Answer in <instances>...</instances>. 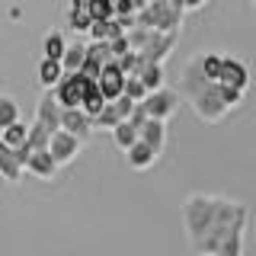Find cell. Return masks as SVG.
<instances>
[{"label": "cell", "instance_id": "6da1fadb", "mask_svg": "<svg viewBox=\"0 0 256 256\" xmlns=\"http://www.w3.org/2000/svg\"><path fill=\"white\" fill-rule=\"evenodd\" d=\"M246 221H250L246 205L234 198L208 196V192H192L182 198V228L189 246L198 256H214L237 228H246Z\"/></svg>", "mask_w": 256, "mask_h": 256}, {"label": "cell", "instance_id": "7a4b0ae2", "mask_svg": "<svg viewBox=\"0 0 256 256\" xmlns=\"http://www.w3.org/2000/svg\"><path fill=\"white\" fill-rule=\"evenodd\" d=\"M180 96H186L192 102V109H196V116L202 118V122H221L224 116H228V106H224L221 100V86L218 84H208L202 77V70H198V61H189L186 68H182V77H180Z\"/></svg>", "mask_w": 256, "mask_h": 256}, {"label": "cell", "instance_id": "3957f363", "mask_svg": "<svg viewBox=\"0 0 256 256\" xmlns=\"http://www.w3.org/2000/svg\"><path fill=\"white\" fill-rule=\"evenodd\" d=\"M182 16H186V0H148L134 16V22L141 29L170 36V32H180Z\"/></svg>", "mask_w": 256, "mask_h": 256}, {"label": "cell", "instance_id": "277c9868", "mask_svg": "<svg viewBox=\"0 0 256 256\" xmlns=\"http://www.w3.org/2000/svg\"><path fill=\"white\" fill-rule=\"evenodd\" d=\"M90 84H93V80H86V77H80V74H64L58 80V86L52 90V96H54V102H58L61 109H80Z\"/></svg>", "mask_w": 256, "mask_h": 256}, {"label": "cell", "instance_id": "5b68a950", "mask_svg": "<svg viewBox=\"0 0 256 256\" xmlns=\"http://www.w3.org/2000/svg\"><path fill=\"white\" fill-rule=\"evenodd\" d=\"M141 106L148 112V118H154V122H170L176 116V109H180V93L170 90V86H160V90L148 93V100H144Z\"/></svg>", "mask_w": 256, "mask_h": 256}, {"label": "cell", "instance_id": "8992f818", "mask_svg": "<svg viewBox=\"0 0 256 256\" xmlns=\"http://www.w3.org/2000/svg\"><path fill=\"white\" fill-rule=\"evenodd\" d=\"M218 84L244 93L246 86H250V68H246V64L240 61V58H228V54H224V61H221V74H218Z\"/></svg>", "mask_w": 256, "mask_h": 256}, {"label": "cell", "instance_id": "52a82bcc", "mask_svg": "<svg viewBox=\"0 0 256 256\" xmlns=\"http://www.w3.org/2000/svg\"><path fill=\"white\" fill-rule=\"evenodd\" d=\"M80 138H74V134H68V132H54L52 134V141H48V154H52V160L58 166H68L70 160H74L80 154Z\"/></svg>", "mask_w": 256, "mask_h": 256}, {"label": "cell", "instance_id": "ba28073f", "mask_svg": "<svg viewBox=\"0 0 256 256\" xmlns=\"http://www.w3.org/2000/svg\"><path fill=\"white\" fill-rule=\"evenodd\" d=\"M96 86H100V93H102V100H106V102H116L118 96L125 93V77H122V70H118L116 61L102 68V74H100V80H96Z\"/></svg>", "mask_w": 256, "mask_h": 256}, {"label": "cell", "instance_id": "9c48e42d", "mask_svg": "<svg viewBox=\"0 0 256 256\" xmlns=\"http://www.w3.org/2000/svg\"><path fill=\"white\" fill-rule=\"evenodd\" d=\"M61 132H68V134H74V138L84 141L86 134L93 132V122L84 109H61Z\"/></svg>", "mask_w": 256, "mask_h": 256}, {"label": "cell", "instance_id": "30bf717a", "mask_svg": "<svg viewBox=\"0 0 256 256\" xmlns=\"http://www.w3.org/2000/svg\"><path fill=\"white\" fill-rule=\"evenodd\" d=\"M36 122L48 128V132H61V106L54 102V96L52 93H45L42 100H38V106H36Z\"/></svg>", "mask_w": 256, "mask_h": 256}, {"label": "cell", "instance_id": "8fae6325", "mask_svg": "<svg viewBox=\"0 0 256 256\" xmlns=\"http://www.w3.org/2000/svg\"><path fill=\"white\" fill-rule=\"evenodd\" d=\"M138 134H141V141L160 157V150H164V144H166V122H154V118H148V125H144Z\"/></svg>", "mask_w": 256, "mask_h": 256}, {"label": "cell", "instance_id": "7c38bea8", "mask_svg": "<svg viewBox=\"0 0 256 256\" xmlns=\"http://www.w3.org/2000/svg\"><path fill=\"white\" fill-rule=\"evenodd\" d=\"M26 170H29L32 176H38V180H54V173H58V164L52 160V154H48V150H38V154L29 157Z\"/></svg>", "mask_w": 256, "mask_h": 256}, {"label": "cell", "instance_id": "4fadbf2b", "mask_svg": "<svg viewBox=\"0 0 256 256\" xmlns=\"http://www.w3.org/2000/svg\"><path fill=\"white\" fill-rule=\"evenodd\" d=\"M22 164L16 160V150H10V148H4L0 144V176H4L6 182H20L22 180Z\"/></svg>", "mask_w": 256, "mask_h": 256}, {"label": "cell", "instance_id": "5bb4252c", "mask_svg": "<svg viewBox=\"0 0 256 256\" xmlns=\"http://www.w3.org/2000/svg\"><path fill=\"white\" fill-rule=\"evenodd\" d=\"M84 61H86V42H68V52H64V58H61L64 74H80Z\"/></svg>", "mask_w": 256, "mask_h": 256}, {"label": "cell", "instance_id": "9a60e30c", "mask_svg": "<svg viewBox=\"0 0 256 256\" xmlns=\"http://www.w3.org/2000/svg\"><path fill=\"white\" fill-rule=\"evenodd\" d=\"M125 154H128V164H132V170H148V166H154V160H157V154H154V150H150L144 141H138L134 148H128Z\"/></svg>", "mask_w": 256, "mask_h": 256}, {"label": "cell", "instance_id": "2e32d148", "mask_svg": "<svg viewBox=\"0 0 256 256\" xmlns=\"http://www.w3.org/2000/svg\"><path fill=\"white\" fill-rule=\"evenodd\" d=\"M26 141H29V125L26 122H16V125H10L4 134H0V144H4V148H10V150L26 148Z\"/></svg>", "mask_w": 256, "mask_h": 256}, {"label": "cell", "instance_id": "e0dca14e", "mask_svg": "<svg viewBox=\"0 0 256 256\" xmlns=\"http://www.w3.org/2000/svg\"><path fill=\"white\" fill-rule=\"evenodd\" d=\"M90 13H86V0H74L68 10V26L74 32H90Z\"/></svg>", "mask_w": 256, "mask_h": 256}, {"label": "cell", "instance_id": "ac0fdd59", "mask_svg": "<svg viewBox=\"0 0 256 256\" xmlns=\"http://www.w3.org/2000/svg\"><path fill=\"white\" fill-rule=\"evenodd\" d=\"M64 52H68V42H64L61 32H48V36L42 38V58H48V61H61Z\"/></svg>", "mask_w": 256, "mask_h": 256}, {"label": "cell", "instance_id": "d6986e66", "mask_svg": "<svg viewBox=\"0 0 256 256\" xmlns=\"http://www.w3.org/2000/svg\"><path fill=\"white\" fill-rule=\"evenodd\" d=\"M221 61H224V54H221V52H205L202 58H198V70H202V77L208 80V84H218Z\"/></svg>", "mask_w": 256, "mask_h": 256}, {"label": "cell", "instance_id": "ffe728a7", "mask_svg": "<svg viewBox=\"0 0 256 256\" xmlns=\"http://www.w3.org/2000/svg\"><path fill=\"white\" fill-rule=\"evenodd\" d=\"M61 77H64L61 61H48V58L38 61V84H42V86H52V90H54Z\"/></svg>", "mask_w": 256, "mask_h": 256}, {"label": "cell", "instance_id": "44dd1931", "mask_svg": "<svg viewBox=\"0 0 256 256\" xmlns=\"http://www.w3.org/2000/svg\"><path fill=\"white\" fill-rule=\"evenodd\" d=\"M112 141H116V148L128 150V148H134V144L141 141V134H138V128H132L128 122H118L116 128H112Z\"/></svg>", "mask_w": 256, "mask_h": 256}, {"label": "cell", "instance_id": "7402d4cb", "mask_svg": "<svg viewBox=\"0 0 256 256\" xmlns=\"http://www.w3.org/2000/svg\"><path fill=\"white\" fill-rule=\"evenodd\" d=\"M16 122H20V102L13 96H0V134Z\"/></svg>", "mask_w": 256, "mask_h": 256}, {"label": "cell", "instance_id": "603a6c76", "mask_svg": "<svg viewBox=\"0 0 256 256\" xmlns=\"http://www.w3.org/2000/svg\"><path fill=\"white\" fill-rule=\"evenodd\" d=\"M138 80L144 84V90L148 93H154L164 86V64H148V68H141L138 70Z\"/></svg>", "mask_w": 256, "mask_h": 256}, {"label": "cell", "instance_id": "cb8c5ba5", "mask_svg": "<svg viewBox=\"0 0 256 256\" xmlns=\"http://www.w3.org/2000/svg\"><path fill=\"white\" fill-rule=\"evenodd\" d=\"M80 109L90 116V122H93L96 116H100L102 109H106V100H102V93H100V86H96V84L86 86V96H84V106H80Z\"/></svg>", "mask_w": 256, "mask_h": 256}, {"label": "cell", "instance_id": "d4e9b609", "mask_svg": "<svg viewBox=\"0 0 256 256\" xmlns=\"http://www.w3.org/2000/svg\"><path fill=\"white\" fill-rule=\"evenodd\" d=\"M48 141H52V132H48V128H42L38 122H32V125H29V141H26V148L32 150V154H38V150H48Z\"/></svg>", "mask_w": 256, "mask_h": 256}, {"label": "cell", "instance_id": "484cf974", "mask_svg": "<svg viewBox=\"0 0 256 256\" xmlns=\"http://www.w3.org/2000/svg\"><path fill=\"white\" fill-rule=\"evenodd\" d=\"M86 13H90L93 22H109V20H116L112 0H86Z\"/></svg>", "mask_w": 256, "mask_h": 256}, {"label": "cell", "instance_id": "4316f807", "mask_svg": "<svg viewBox=\"0 0 256 256\" xmlns=\"http://www.w3.org/2000/svg\"><path fill=\"white\" fill-rule=\"evenodd\" d=\"M244 230H246V228H237L234 234H230V237L218 246V253H214V256H244Z\"/></svg>", "mask_w": 256, "mask_h": 256}, {"label": "cell", "instance_id": "83f0119b", "mask_svg": "<svg viewBox=\"0 0 256 256\" xmlns=\"http://www.w3.org/2000/svg\"><path fill=\"white\" fill-rule=\"evenodd\" d=\"M118 122H122V116H118L116 102H106V109H102L100 116L93 118V132H96V128H109V132H112V128H116Z\"/></svg>", "mask_w": 256, "mask_h": 256}, {"label": "cell", "instance_id": "f1b7e54d", "mask_svg": "<svg viewBox=\"0 0 256 256\" xmlns=\"http://www.w3.org/2000/svg\"><path fill=\"white\" fill-rule=\"evenodd\" d=\"M86 58H93L96 64H112L116 58H112V48H109V42H86Z\"/></svg>", "mask_w": 256, "mask_h": 256}, {"label": "cell", "instance_id": "f546056e", "mask_svg": "<svg viewBox=\"0 0 256 256\" xmlns=\"http://www.w3.org/2000/svg\"><path fill=\"white\" fill-rule=\"evenodd\" d=\"M122 96H128L132 102H144L148 100V90H144V84L138 77H125V93Z\"/></svg>", "mask_w": 256, "mask_h": 256}, {"label": "cell", "instance_id": "4dcf8cb0", "mask_svg": "<svg viewBox=\"0 0 256 256\" xmlns=\"http://www.w3.org/2000/svg\"><path fill=\"white\" fill-rule=\"evenodd\" d=\"M112 10H116V20H134L138 16L134 0H112Z\"/></svg>", "mask_w": 256, "mask_h": 256}, {"label": "cell", "instance_id": "1f68e13d", "mask_svg": "<svg viewBox=\"0 0 256 256\" xmlns=\"http://www.w3.org/2000/svg\"><path fill=\"white\" fill-rule=\"evenodd\" d=\"M128 125H132V128H138V132H141L144 125H148V112H144V106H141V102H134L132 116H128Z\"/></svg>", "mask_w": 256, "mask_h": 256}, {"label": "cell", "instance_id": "d6a6232c", "mask_svg": "<svg viewBox=\"0 0 256 256\" xmlns=\"http://www.w3.org/2000/svg\"><path fill=\"white\" fill-rule=\"evenodd\" d=\"M218 86H221V84H218ZM221 100H224V106H228V109H234V106H240L244 93H240V90H230V86H221Z\"/></svg>", "mask_w": 256, "mask_h": 256}, {"label": "cell", "instance_id": "836d02e7", "mask_svg": "<svg viewBox=\"0 0 256 256\" xmlns=\"http://www.w3.org/2000/svg\"><path fill=\"white\" fill-rule=\"evenodd\" d=\"M109 48H112V58H122V54L132 52V45H128V38H125V36H122V38H112Z\"/></svg>", "mask_w": 256, "mask_h": 256}, {"label": "cell", "instance_id": "e575fe53", "mask_svg": "<svg viewBox=\"0 0 256 256\" xmlns=\"http://www.w3.org/2000/svg\"><path fill=\"white\" fill-rule=\"evenodd\" d=\"M116 109H118V116H122V122H128V116H132L134 102L128 100V96H118V100H116Z\"/></svg>", "mask_w": 256, "mask_h": 256}]
</instances>
